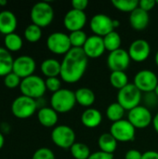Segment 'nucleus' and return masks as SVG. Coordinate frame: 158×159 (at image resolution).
<instances>
[{"label":"nucleus","mask_w":158,"mask_h":159,"mask_svg":"<svg viewBox=\"0 0 158 159\" xmlns=\"http://www.w3.org/2000/svg\"><path fill=\"white\" fill-rule=\"evenodd\" d=\"M61 63V79L68 84H74L84 76L88 68V58L83 48H72L64 55Z\"/></svg>","instance_id":"obj_1"},{"label":"nucleus","mask_w":158,"mask_h":159,"mask_svg":"<svg viewBox=\"0 0 158 159\" xmlns=\"http://www.w3.org/2000/svg\"><path fill=\"white\" fill-rule=\"evenodd\" d=\"M76 104L75 94L68 89H61L53 93L50 98V107L58 114H66L74 109Z\"/></svg>","instance_id":"obj_2"},{"label":"nucleus","mask_w":158,"mask_h":159,"mask_svg":"<svg viewBox=\"0 0 158 159\" xmlns=\"http://www.w3.org/2000/svg\"><path fill=\"white\" fill-rule=\"evenodd\" d=\"M116 102L126 110L130 111L135 107L141 105L142 100V93L133 84L129 83L117 92Z\"/></svg>","instance_id":"obj_3"},{"label":"nucleus","mask_w":158,"mask_h":159,"mask_svg":"<svg viewBox=\"0 0 158 159\" xmlns=\"http://www.w3.org/2000/svg\"><path fill=\"white\" fill-rule=\"evenodd\" d=\"M20 89L21 95L32 98L34 100L43 97L47 91L45 80L35 75L21 79Z\"/></svg>","instance_id":"obj_4"},{"label":"nucleus","mask_w":158,"mask_h":159,"mask_svg":"<svg viewBox=\"0 0 158 159\" xmlns=\"http://www.w3.org/2000/svg\"><path fill=\"white\" fill-rule=\"evenodd\" d=\"M30 17L32 23L44 28L51 24L54 20V9L47 2H38L31 9Z\"/></svg>","instance_id":"obj_5"},{"label":"nucleus","mask_w":158,"mask_h":159,"mask_svg":"<svg viewBox=\"0 0 158 159\" xmlns=\"http://www.w3.org/2000/svg\"><path fill=\"white\" fill-rule=\"evenodd\" d=\"M36 101L23 95L17 97L11 104V112L13 116L20 119H26L31 117L36 112Z\"/></svg>","instance_id":"obj_6"},{"label":"nucleus","mask_w":158,"mask_h":159,"mask_svg":"<svg viewBox=\"0 0 158 159\" xmlns=\"http://www.w3.org/2000/svg\"><path fill=\"white\" fill-rule=\"evenodd\" d=\"M75 132L67 125L56 126L51 131V140L53 143L62 149H70L75 143Z\"/></svg>","instance_id":"obj_7"},{"label":"nucleus","mask_w":158,"mask_h":159,"mask_svg":"<svg viewBox=\"0 0 158 159\" xmlns=\"http://www.w3.org/2000/svg\"><path fill=\"white\" fill-rule=\"evenodd\" d=\"M47 49L56 55H65L71 48L69 34L62 32H55L50 34L47 38Z\"/></svg>","instance_id":"obj_8"},{"label":"nucleus","mask_w":158,"mask_h":159,"mask_svg":"<svg viewBox=\"0 0 158 159\" xmlns=\"http://www.w3.org/2000/svg\"><path fill=\"white\" fill-rule=\"evenodd\" d=\"M154 116L148 107L139 105L129 111L128 120L136 129H143L148 128L153 123Z\"/></svg>","instance_id":"obj_9"},{"label":"nucleus","mask_w":158,"mask_h":159,"mask_svg":"<svg viewBox=\"0 0 158 159\" xmlns=\"http://www.w3.org/2000/svg\"><path fill=\"white\" fill-rule=\"evenodd\" d=\"M109 132L120 143L132 142L136 136V129L128 119H122L112 123Z\"/></svg>","instance_id":"obj_10"},{"label":"nucleus","mask_w":158,"mask_h":159,"mask_svg":"<svg viewBox=\"0 0 158 159\" xmlns=\"http://www.w3.org/2000/svg\"><path fill=\"white\" fill-rule=\"evenodd\" d=\"M133 84L142 93H151L157 87L158 77L156 74L151 70H141L135 75Z\"/></svg>","instance_id":"obj_11"},{"label":"nucleus","mask_w":158,"mask_h":159,"mask_svg":"<svg viewBox=\"0 0 158 159\" xmlns=\"http://www.w3.org/2000/svg\"><path fill=\"white\" fill-rule=\"evenodd\" d=\"M89 26L93 34L101 37H104L109 33L115 31L114 19L103 13L95 14L90 20Z\"/></svg>","instance_id":"obj_12"},{"label":"nucleus","mask_w":158,"mask_h":159,"mask_svg":"<svg viewBox=\"0 0 158 159\" xmlns=\"http://www.w3.org/2000/svg\"><path fill=\"white\" fill-rule=\"evenodd\" d=\"M129 52L124 48H119L110 52L107 57V66L111 72H125L130 64Z\"/></svg>","instance_id":"obj_13"},{"label":"nucleus","mask_w":158,"mask_h":159,"mask_svg":"<svg viewBox=\"0 0 158 159\" xmlns=\"http://www.w3.org/2000/svg\"><path fill=\"white\" fill-rule=\"evenodd\" d=\"M36 69V63L33 57L28 55H21L14 59L12 72L21 79L34 75Z\"/></svg>","instance_id":"obj_14"},{"label":"nucleus","mask_w":158,"mask_h":159,"mask_svg":"<svg viewBox=\"0 0 158 159\" xmlns=\"http://www.w3.org/2000/svg\"><path fill=\"white\" fill-rule=\"evenodd\" d=\"M87 21L88 17L85 11H80L74 8L68 10L63 18V25L70 33L83 30Z\"/></svg>","instance_id":"obj_15"},{"label":"nucleus","mask_w":158,"mask_h":159,"mask_svg":"<svg viewBox=\"0 0 158 159\" xmlns=\"http://www.w3.org/2000/svg\"><path fill=\"white\" fill-rule=\"evenodd\" d=\"M128 52L131 61L135 62H143L151 54V46L145 39H136L129 45Z\"/></svg>","instance_id":"obj_16"},{"label":"nucleus","mask_w":158,"mask_h":159,"mask_svg":"<svg viewBox=\"0 0 158 159\" xmlns=\"http://www.w3.org/2000/svg\"><path fill=\"white\" fill-rule=\"evenodd\" d=\"M83 50L88 59H97L102 56L105 52V46L103 42V37L92 34L88 37Z\"/></svg>","instance_id":"obj_17"},{"label":"nucleus","mask_w":158,"mask_h":159,"mask_svg":"<svg viewBox=\"0 0 158 159\" xmlns=\"http://www.w3.org/2000/svg\"><path fill=\"white\" fill-rule=\"evenodd\" d=\"M18 20L16 15L10 10L0 11V33L7 35L15 33Z\"/></svg>","instance_id":"obj_18"},{"label":"nucleus","mask_w":158,"mask_h":159,"mask_svg":"<svg viewBox=\"0 0 158 159\" xmlns=\"http://www.w3.org/2000/svg\"><path fill=\"white\" fill-rule=\"evenodd\" d=\"M149 22H150L149 12H146L140 7L136 8L129 15L130 26L135 31H143L144 29L147 28Z\"/></svg>","instance_id":"obj_19"},{"label":"nucleus","mask_w":158,"mask_h":159,"mask_svg":"<svg viewBox=\"0 0 158 159\" xmlns=\"http://www.w3.org/2000/svg\"><path fill=\"white\" fill-rule=\"evenodd\" d=\"M102 115L96 108H88L81 115V123L88 129H95L101 125Z\"/></svg>","instance_id":"obj_20"},{"label":"nucleus","mask_w":158,"mask_h":159,"mask_svg":"<svg viewBox=\"0 0 158 159\" xmlns=\"http://www.w3.org/2000/svg\"><path fill=\"white\" fill-rule=\"evenodd\" d=\"M58 113L51 107H43L37 112V119L39 123L46 128H55L58 123Z\"/></svg>","instance_id":"obj_21"},{"label":"nucleus","mask_w":158,"mask_h":159,"mask_svg":"<svg viewBox=\"0 0 158 159\" xmlns=\"http://www.w3.org/2000/svg\"><path fill=\"white\" fill-rule=\"evenodd\" d=\"M74 94L76 103L87 109L90 108L96 101L95 93L89 88H79L78 89H76Z\"/></svg>","instance_id":"obj_22"},{"label":"nucleus","mask_w":158,"mask_h":159,"mask_svg":"<svg viewBox=\"0 0 158 159\" xmlns=\"http://www.w3.org/2000/svg\"><path fill=\"white\" fill-rule=\"evenodd\" d=\"M61 63L53 58L46 59L42 61L40 65V70L42 74L47 77H59L61 75Z\"/></svg>","instance_id":"obj_23"},{"label":"nucleus","mask_w":158,"mask_h":159,"mask_svg":"<svg viewBox=\"0 0 158 159\" xmlns=\"http://www.w3.org/2000/svg\"><path fill=\"white\" fill-rule=\"evenodd\" d=\"M117 143L118 142L110 132L102 133L98 139V146L100 151L112 155H114L117 148Z\"/></svg>","instance_id":"obj_24"},{"label":"nucleus","mask_w":158,"mask_h":159,"mask_svg":"<svg viewBox=\"0 0 158 159\" xmlns=\"http://www.w3.org/2000/svg\"><path fill=\"white\" fill-rule=\"evenodd\" d=\"M14 59L11 53L5 48L0 47V76L5 77L13 69Z\"/></svg>","instance_id":"obj_25"},{"label":"nucleus","mask_w":158,"mask_h":159,"mask_svg":"<svg viewBox=\"0 0 158 159\" xmlns=\"http://www.w3.org/2000/svg\"><path fill=\"white\" fill-rule=\"evenodd\" d=\"M103 42H104L105 49L109 51V53L121 48V44H122L121 35L116 31H113L108 34H106L103 37Z\"/></svg>","instance_id":"obj_26"},{"label":"nucleus","mask_w":158,"mask_h":159,"mask_svg":"<svg viewBox=\"0 0 158 159\" xmlns=\"http://www.w3.org/2000/svg\"><path fill=\"white\" fill-rule=\"evenodd\" d=\"M125 112L126 110L117 102H115L108 105L106 109V116L112 123H115L124 119Z\"/></svg>","instance_id":"obj_27"},{"label":"nucleus","mask_w":158,"mask_h":159,"mask_svg":"<svg viewBox=\"0 0 158 159\" xmlns=\"http://www.w3.org/2000/svg\"><path fill=\"white\" fill-rule=\"evenodd\" d=\"M4 43H5L6 49H7L9 52L10 51L11 52L19 51V50L21 49V48L23 46L22 38L18 34H16V33L5 35Z\"/></svg>","instance_id":"obj_28"},{"label":"nucleus","mask_w":158,"mask_h":159,"mask_svg":"<svg viewBox=\"0 0 158 159\" xmlns=\"http://www.w3.org/2000/svg\"><path fill=\"white\" fill-rule=\"evenodd\" d=\"M109 82L112 87L120 90L127 85H129V77L126 72H111L109 76Z\"/></svg>","instance_id":"obj_29"},{"label":"nucleus","mask_w":158,"mask_h":159,"mask_svg":"<svg viewBox=\"0 0 158 159\" xmlns=\"http://www.w3.org/2000/svg\"><path fill=\"white\" fill-rule=\"evenodd\" d=\"M70 153L74 159H88L91 155L89 147L83 143H74L70 148Z\"/></svg>","instance_id":"obj_30"},{"label":"nucleus","mask_w":158,"mask_h":159,"mask_svg":"<svg viewBox=\"0 0 158 159\" xmlns=\"http://www.w3.org/2000/svg\"><path fill=\"white\" fill-rule=\"evenodd\" d=\"M23 34L28 42L36 43L42 37V28L34 23H31L25 28Z\"/></svg>","instance_id":"obj_31"},{"label":"nucleus","mask_w":158,"mask_h":159,"mask_svg":"<svg viewBox=\"0 0 158 159\" xmlns=\"http://www.w3.org/2000/svg\"><path fill=\"white\" fill-rule=\"evenodd\" d=\"M112 5L119 11L131 13L139 7L138 0H113Z\"/></svg>","instance_id":"obj_32"},{"label":"nucleus","mask_w":158,"mask_h":159,"mask_svg":"<svg viewBox=\"0 0 158 159\" xmlns=\"http://www.w3.org/2000/svg\"><path fill=\"white\" fill-rule=\"evenodd\" d=\"M88 37V36L83 30L71 32L69 34L70 43H71L72 48H83Z\"/></svg>","instance_id":"obj_33"},{"label":"nucleus","mask_w":158,"mask_h":159,"mask_svg":"<svg viewBox=\"0 0 158 159\" xmlns=\"http://www.w3.org/2000/svg\"><path fill=\"white\" fill-rule=\"evenodd\" d=\"M20 82H21V78L19 77L13 72H11L10 74L7 75L4 77V85L7 89H15L17 87H20Z\"/></svg>","instance_id":"obj_34"},{"label":"nucleus","mask_w":158,"mask_h":159,"mask_svg":"<svg viewBox=\"0 0 158 159\" xmlns=\"http://www.w3.org/2000/svg\"><path fill=\"white\" fill-rule=\"evenodd\" d=\"M45 83L47 90H49L52 94L61 89V79L59 77H48L45 80Z\"/></svg>","instance_id":"obj_35"},{"label":"nucleus","mask_w":158,"mask_h":159,"mask_svg":"<svg viewBox=\"0 0 158 159\" xmlns=\"http://www.w3.org/2000/svg\"><path fill=\"white\" fill-rule=\"evenodd\" d=\"M32 159H55V154L49 148L41 147L34 153Z\"/></svg>","instance_id":"obj_36"},{"label":"nucleus","mask_w":158,"mask_h":159,"mask_svg":"<svg viewBox=\"0 0 158 159\" xmlns=\"http://www.w3.org/2000/svg\"><path fill=\"white\" fill-rule=\"evenodd\" d=\"M156 5L157 4H156V0H141V1H139V7L146 12L153 10Z\"/></svg>","instance_id":"obj_37"},{"label":"nucleus","mask_w":158,"mask_h":159,"mask_svg":"<svg viewBox=\"0 0 158 159\" xmlns=\"http://www.w3.org/2000/svg\"><path fill=\"white\" fill-rule=\"evenodd\" d=\"M88 6V0H73L72 1V8L76 9V10L85 11Z\"/></svg>","instance_id":"obj_38"},{"label":"nucleus","mask_w":158,"mask_h":159,"mask_svg":"<svg viewBox=\"0 0 158 159\" xmlns=\"http://www.w3.org/2000/svg\"><path fill=\"white\" fill-rule=\"evenodd\" d=\"M88 159H114V155L107 154L102 151H97V152L91 153Z\"/></svg>","instance_id":"obj_39"},{"label":"nucleus","mask_w":158,"mask_h":159,"mask_svg":"<svg viewBox=\"0 0 158 159\" xmlns=\"http://www.w3.org/2000/svg\"><path fill=\"white\" fill-rule=\"evenodd\" d=\"M125 159H142V153L137 149H130L125 154Z\"/></svg>","instance_id":"obj_40"},{"label":"nucleus","mask_w":158,"mask_h":159,"mask_svg":"<svg viewBox=\"0 0 158 159\" xmlns=\"http://www.w3.org/2000/svg\"><path fill=\"white\" fill-rule=\"evenodd\" d=\"M142 159H158V152L156 151H146L142 153Z\"/></svg>","instance_id":"obj_41"},{"label":"nucleus","mask_w":158,"mask_h":159,"mask_svg":"<svg viewBox=\"0 0 158 159\" xmlns=\"http://www.w3.org/2000/svg\"><path fill=\"white\" fill-rule=\"evenodd\" d=\"M152 125H153V127H154V129H155L156 132L158 134V112H157V114L154 116V119H153V123H152Z\"/></svg>","instance_id":"obj_42"},{"label":"nucleus","mask_w":158,"mask_h":159,"mask_svg":"<svg viewBox=\"0 0 158 159\" xmlns=\"http://www.w3.org/2000/svg\"><path fill=\"white\" fill-rule=\"evenodd\" d=\"M4 144H5V137H4V135L0 132V150L3 148Z\"/></svg>","instance_id":"obj_43"},{"label":"nucleus","mask_w":158,"mask_h":159,"mask_svg":"<svg viewBox=\"0 0 158 159\" xmlns=\"http://www.w3.org/2000/svg\"><path fill=\"white\" fill-rule=\"evenodd\" d=\"M120 25V22L118 20H114V26H115V29H116L117 27H119Z\"/></svg>","instance_id":"obj_44"},{"label":"nucleus","mask_w":158,"mask_h":159,"mask_svg":"<svg viewBox=\"0 0 158 159\" xmlns=\"http://www.w3.org/2000/svg\"><path fill=\"white\" fill-rule=\"evenodd\" d=\"M7 4V2L6 1V0H0V7H2V6H6Z\"/></svg>","instance_id":"obj_45"},{"label":"nucleus","mask_w":158,"mask_h":159,"mask_svg":"<svg viewBox=\"0 0 158 159\" xmlns=\"http://www.w3.org/2000/svg\"><path fill=\"white\" fill-rule=\"evenodd\" d=\"M155 61H156V64L157 65V67H158V51L156 52V57H155Z\"/></svg>","instance_id":"obj_46"},{"label":"nucleus","mask_w":158,"mask_h":159,"mask_svg":"<svg viewBox=\"0 0 158 159\" xmlns=\"http://www.w3.org/2000/svg\"><path fill=\"white\" fill-rule=\"evenodd\" d=\"M154 93L156 94V96L157 97V99H158V85H157V87L156 88V89H155V91H154Z\"/></svg>","instance_id":"obj_47"},{"label":"nucleus","mask_w":158,"mask_h":159,"mask_svg":"<svg viewBox=\"0 0 158 159\" xmlns=\"http://www.w3.org/2000/svg\"><path fill=\"white\" fill-rule=\"evenodd\" d=\"M156 4H157V5H158V0H157V1H156Z\"/></svg>","instance_id":"obj_48"}]
</instances>
